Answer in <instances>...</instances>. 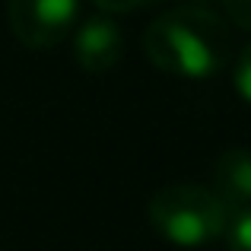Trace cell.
I'll return each mask as SVG.
<instances>
[{"label": "cell", "instance_id": "4", "mask_svg": "<svg viewBox=\"0 0 251 251\" xmlns=\"http://www.w3.org/2000/svg\"><path fill=\"white\" fill-rule=\"evenodd\" d=\"M121 51H124L121 29L108 16L86 19L83 29H76V35H74V57L86 74H105V70H111L121 61Z\"/></svg>", "mask_w": 251, "mask_h": 251}, {"label": "cell", "instance_id": "2", "mask_svg": "<svg viewBox=\"0 0 251 251\" xmlns=\"http://www.w3.org/2000/svg\"><path fill=\"white\" fill-rule=\"evenodd\" d=\"M232 210L203 184H166L150 197V226L178 248H203L226 235Z\"/></svg>", "mask_w": 251, "mask_h": 251}, {"label": "cell", "instance_id": "6", "mask_svg": "<svg viewBox=\"0 0 251 251\" xmlns=\"http://www.w3.org/2000/svg\"><path fill=\"white\" fill-rule=\"evenodd\" d=\"M223 239H226L229 251H251V207L229 213V226Z\"/></svg>", "mask_w": 251, "mask_h": 251}, {"label": "cell", "instance_id": "7", "mask_svg": "<svg viewBox=\"0 0 251 251\" xmlns=\"http://www.w3.org/2000/svg\"><path fill=\"white\" fill-rule=\"evenodd\" d=\"M235 89L251 105V45L239 54V64H235Z\"/></svg>", "mask_w": 251, "mask_h": 251}, {"label": "cell", "instance_id": "9", "mask_svg": "<svg viewBox=\"0 0 251 251\" xmlns=\"http://www.w3.org/2000/svg\"><path fill=\"white\" fill-rule=\"evenodd\" d=\"M92 3L105 13H137V10H147V6L159 3V0H92Z\"/></svg>", "mask_w": 251, "mask_h": 251}, {"label": "cell", "instance_id": "3", "mask_svg": "<svg viewBox=\"0 0 251 251\" xmlns=\"http://www.w3.org/2000/svg\"><path fill=\"white\" fill-rule=\"evenodd\" d=\"M80 0H10V29L29 51L61 45L76 23Z\"/></svg>", "mask_w": 251, "mask_h": 251}, {"label": "cell", "instance_id": "8", "mask_svg": "<svg viewBox=\"0 0 251 251\" xmlns=\"http://www.w3.org/2000/svg\"><path fill=\"white\" fill-rule=\"evenodd\" d=\"M223 10L229 13V19L239 29L251 32V0H223Z\"/></svg>", "mask_w": 251, "mask_h": 251}, {"label": "cell", "instance_id": "5", "mask_svg": "<svg viewBox=\"0 0 251 251\" xmlns=\"http://www.w3.org/2000/svg\"><path fill=\"white\" fill-rule=\"evenodd\" d=\"M213 191L229 210L251 207V150H226L213 162Z\"/></svg>", "mask_w": 251, "mask_h": 251}, {"label": "cell", "instance_id": "1", "mask_svg": "<svg viewBox=\"0 0 251 251\" xmlns=\"http://www.w3.org/2000/svg\"><path fill=\"white\" fill-rule=\"evenodd\" d=\"M147 57L169 76L210 80L232 54L229 25L203 6H175L143 35Z\"/></svg>", "mask_w": 251, "mask_h": 251}]
</instances>
